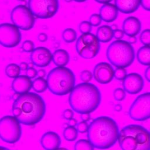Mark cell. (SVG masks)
<instances>
[{"mask_svg": "<svg viewBox=\"0 0 150 150\" xmlns=\"http://www.w3.org/2000/svg\"><path fill=\"white\" fill-rule=\"evenodd\" d=\"M127 75V72L124 68H116L114 70V77L118 80L123 81Z\"/></svg>", "mask_w": 150, "mask_h": 150, "instance_id": "1f68e13d", "label": "cell"}, {"mask_svg": "<svg viewBox=\"0 0 150 150\" xmlns=\"http://www.w3.org/2000/svg\"><path fill=\"white\" fill-rule=\"evenodd\" d=\"M73 115H74L73 111L69 108L65 109L62 113L63 118L67 120H70L72 119L73 118Z\"/></svg>", "mask_w": 150, "mask_h": 150, "instance_id": "8d00e7d4", "label": "cell"}, {"mask_svg": "<svg viewBox=\"0 0 150 150\" xmlns=\"http://www.w3.org/2000/svg\"><path fill=\"white\" fill-rule=\"evenodd\" d=\"M38 40L40 41V42H45L47 40V35L43 32L40 33L38 35Z\"/></svg>", "mask_w": 150, "mask_h": 150, "instance_id": "60d3db41", "label": "cell"}, {"mask_svg": "<svg viewBox=\"0 0 150 150\" xmlns=\"http://www.w3.org/2000/svg\"><path fill=\"white\" fill-rule=\"evenodd\" d=\"M11 20L13 25L23 30H30L35 23V18L28 6L22 4L12 9L11 12Z\"/></svg>", "mask_w": 150, "mask_h": 150, "instance_id": "8fae6325", "label": "cell"}, {"mask_svg": "<svg viewBox=\"0 0 150 150\" xmlns=\"http://www.w3.org/2000/svg\"><path fill=\"white\" fill-rule=\"evenodd\" d=\"M96 36L100 42L107 43L114 38V30L110 26L102 25L97 29Z\"/></svg>", "mask_w": 150, "mask_h": 150, "instance_id": "7402d4cb", "label": "cell"}, {"mask_svg": "<svg viewBox=\"0 0 150 150\" xmlns=\"http://www.w3.org/2000/svg\"><path fill=\"white\" fill-rule=\"evenodd\" d=\"M101 101L98 88L90 83H80L74 86L69 94V103L72 110L80 114H90Z\"/></svg>", "mask_w": 150, "mask_h": 150, "instance_id": "3957f363", "label": "cell"}, {"mask_svg": "<svg viewBox=\"0 0 150 150\" xmlns=\"http://www.w3.org/2000/svg\"><path fill=\"white\" fill-rule=\"evenodd\" d=\"M93 73L88 70H84L80 72V77L83 83H88L93 78Z\"/></svg>", "mask_w": 150, "mask_h": 150, "instance_id": "836d02e7", "label": "cell"}, {"mask_svg": "<svg viewBox=\"0 0 150 150\" xmlns=\"http://www.w3.org/2000/svg\"><path fill=\"white\" fill-rule=\"evenodd\" d=\"M106 56L110 63L117 68H125L131 65L135 59V50L128 42L116 40L106 50Z\"/></svg>", "mask_w": 150, "mask_h": 150, "instance_id": "8992f818", "label": "cell"}, {"mask_svg": "<svg viewBox=\"0 0 150 150\" xmlns=\"http://www.w3.org/2000/svg\"><path fill=\"white\" fill-rule=\"evenodd\" d=\"M76 49L81 57L86 59H93L100 52V41L93 33L81 34L76 40Z\"/></svg>", "mask_w": 150, "mask_h": 150, "instance_id": "ba28073f", "label": "cell"}, {"mask_svg": "<svg viewBox=\"0 0 150 150\" xmlns=\"http://www.w3.org/2000/svg\"><path fill=\"white\" fill-rule=\"evenodd\" d=\"M99 15L101 19L105 22H112L118 17V10L115 4L108 3L103 5L100 8Z\"/></svg>", "mask_w": 150, "mask_h": 150, "instance_id": "d6986e66", "label": "cell"}, {"mask_svg": "<svg viewBox=\"0 0 150 150\" xmlns=\"http://www.w3.org/2000/svg\"><path fill=\"white\" fill-rule=\"evenodd\" d=\"M141 5L143 9L146 11H150V0L140 1Z\"/></svg>", "mask_w": 150, "mask_h": 150, "instance_id": "ab89813d", "label": "cell"}, {"mask_svg": "<svg viewBox=\"0 0 150 150\" xmlns=\"http://www.w3.org/2000/svg\"><path fill=\"white\" fill-rule=\"evenodd\" d=\"M30 59L32 63L39 67L47 66L52 60V54L47 47L39 46L31 53Z\"/></svg>", "mask_w": 150, "mask_h": 150, "instance_id": "9a60e30c", "label": "cell"}, {"mask_svg": "<svg viewBox=\"0 0 150 150\" xmlns=\"http://www.w3.org/2000/svg\"><path fill=\"white\" fill-rule=\"evenodd\" d=\"M56 150H69L67 148H64V147H61V148H59L58 149H57Z\"/></svg>", "mask_w": 150, "mask_h": 150, "instance_id": "f907efd6", "label": "cell"}, {"mask_svg": "<svg viewBox=\"0 0 150 150\" xmlns=\"http://www.w3.org/2000/svg\"><path fill=\"white\" fill-rule=\"evenodd\" d=\"M38 71L33 67H29L26 71V76L29 78L34 79L38 75Z\"/></svg>", "mask_w": 150, "mask_h": 150, "instance_id": "74e56055", "label": "cell"}, {"mask_svg": "<svg viewBox=\"0 0 150 150\" xmlns=\"http://www.w3.org/2000/svg\"><path fill=\"white\" fill-rule=\"evenodd\" d=\"M142 25L140 20L133 16L126 18L122 23V30L127 36L134 37L141 31Z\"/></svg>", "mask_w": 150, "mask_h": 150, "instance_id": "e0dca14e", "label": "cell"}, {"mask_svg": "<svg viewBox=\"0 0 150 150\" xmlns=\"http://www.w3.org/2000/svg\"><path fill=\"white\" fill-rule=\"evenodd\" d=\"M28 5L33 16L39 19L53 17L59 8L57 0H29Z\"/></svg>", "mask_w": 150, "mask_h": 150, "instance_id": "30bf717a", "label": "cell"}, {"mask_svg": "<svg viewBox=\"0 0 150 150\" xmlns=\"http://www.w3.org/2000/svg\"><path fill=\"white\" fill-rule=\"evenodd\" d=\"M22 49L25 52L32 53L35 49L34 43L30 40H26L22 44Z\"/></svg>", "mask_w": 150, "mask_h": 150, "instance_id": "d6a6232c", "label": "cell"}, {"mask_svg": "<svg viewBox=\"0 0 150 150\" xmlns=\"http://www.w3.org/2000/svg\"><path fill=\"white\" fill-rule=\"evenodd\" d=\"M97 2L99 3V4H101L103 5H104V4H108V3H110L111 2V0L110 1H107V0H105V1H103V0H101V1H96Z\"/></svg>", "mask_w": 150, "mask_h": 150, "instance_id": "c3c4849f", "label": "cell"}, {"mask_svg": "<svg viewBox=\"0 0 150 150\" xmlns=\"http://www.w3.org/2000/svg\"><path fill=\"white\" fill-rule=\"evenodd\" d=\"M94 146L88 140L80 139L76 141L74 144V150H94Z\"/></svg>", "mask_w": 150, "mask_h": 150, "instance_id": "83f0119b", "label": "cell"}, {"mask_svg": "<svg viewBox=\"0 0 150 150\" xmlns=\"http://www.w3.org/2000/svg\"><path fill=\"white\" fill-rule=\"evenodd\" d=\"M139 40L144 46H150V29L142 31L139 35Z\"/></svg>", "mask_w": 150, "mask_h": 150, "instance_id": "f1b7e54d", "label": "cell"}, {"mask_svg": "<svg viewBox=\"0 0 150 150\" xmlns=\"http://www.w3.org/2000/svg\"><path fill=\"white\" fill-rule=\"evenodd\" d=\"M81 118L83 121L87 122L90 120V115L89 114H81Z\"/></svg>", "mask_w": 150, "mask_h": 150, "instance_id": "f6af8a7d", "label": "cell"}, {"mask_svg": "<svg viewBox=\"0 0 150 150\" xmlns=\"http://www.w3.org/2000/svg\"><path fill=\"white\" fill-rule=\"evenodd\" d=\"M63 40L66 43H72L77 39V33L72 28H66L62 32Z\"/></svg>", "mask_w": 150, "mask_h": 150, "instance_id": "4316f807", "label": "cell"}, {"mask_svg": "<svg viewBox=\"0 0 150 150\" xmlns=\"http://www.w3.org/2000/svg\"><path fill=\"white\" fill-rule=\"evenodd\" d=\"M93 76L97 83L106 84L110 83L114 77V70L110 63L100 62L94 66Z\"/></svg>", "mask_w": 150, "mask_h": 150, "instance_id": "4fadbf2b", "label": "cell"}, {"mask_svg": "<svg viewBox=\"0 0 150 150\" xmlns=\"http://www.w3.org/2000/svg\"><path fill=\"white\" fill-rule=\"evenodd\" d=\"M49 90L56 96H65L74 87L76 79L74 73L66 67H56L52 69L46 77Z\"/></svg>", "mask_w": 150, "mask_h": 150, "instance_id": "5b68a950", "label": "cell"}, {"mask_svg": "<svg viewBox=\"0 0 150 150\" xmlns=\"http://www.w3.org/2000/svg\"><path fill=\"white\" fill-rule=\"evenodd\" d=\"M102 19L98 13H93L89 18V22L92 26H98L101 23Z\"/></svg>", "mask_w": 150, "mask_h": 150, "instance_id": "e575fe53", "label": "cell"}, {"mask_svg": "<svg viewBox=\"0 0 150 150\" xmlns=\"http://www.w3.org/2000/svg\"><path fill=\"white\" fill-rule=\"evenodd\" d=\"M12 111L19 122L25 125L38 124L46 112V104L42 97L34 92L18 96L14 100Z\"/></svg>", "mask_w": 150, "mask_h": 150, "instance_id": "6da1fadb", "label": "cell"}, {"mask_svg": "<svg viewBox=\"0 0 150 150\" xmlns=\"http://www.w3.org/2000/svg\"><path fill=\"white\" fill-rule=\"evenodd\" d=\"M22 39L19 29L13 23L0 24V45L6 48H12L18 46Z\"/></svg>", "mask_w": 150, "mask_h": 150, "instance_id": "7c38bea8", "label": "cell"}, {"mask_svg": "<svg viewBox=\"0 0 150 150\" xmlns=\"http://www.w3.org/2000/svg\"><path fill=\"white\" fill-rule=\"evenodd\" d=\"M22 135L21 123L13 115H5L0 119V138L8 144L17 142Z\"/></svg>", "mask_w": 150, "mask_h": 150, "instance_id": "52a82bcc", "label": "cell"}, {"mask_svg": "<svg viewBox=\"0 0 150 150\" xmlns=\"http://www.w3.org/2000/svg\"><path fill=\"white\" fill-rule=\"evenodd\" d=\"M118 141L122 150H150V132L140 125L129 124L123 127Z\"/></svg>", "mask_w": 150, "mask_h": 150, "instance_id": "277c9868", "label": "cell"}, {"mask_svg": "<svg viewBox=\"0 0 150 150\" xmlns=\"http://www.w3.org/2000/svg\"><path fill=\"white\" fill-rule=\"evenodd\" d=\"M79 29L82 34L91 33L92 30V26L89 21H83L79 23Z\"/></svg>", "mask_w": 150, "mask_h": 150, "instance_id": "f546056e", "label": "cell"}, {"mask_svg": "<svg viewBox=\"0 0 150 150\" xmlns=\"http://www.w3.org/2000/svg\"><path fill=\"white\" fill-rule=\"evenodd\" d=\"M129 117L137 121H144L150 118V92L139 95L131 105Z\"/></svg>", "mask_w": 150, "mask_h": 150, "instance_id": "9c48e42d", "label": "cell"}, {"mask_svg": "<svg viewBox=\"0 0 150 150\" xmlns=\"http://www.w3.org/2000/svg\"><path fill=\"white\" fill-rule=\"evenodd\" d=\"M64 138L69 142L74 141L76 140L78 137V131L74 127L67 126L66 127L63 132Z\"/></svg>", "mask_w": 150, "mask_h": 150, "instance_id": "484cf974", "label": "cell"}, {"mask_svg": "<svg viewBox=\"0 0 150 150\" xmlns=\"http://www.w3.org/2000/svg\"><path fill=\"white\" fill-rule=\"evenodd\" d=\"M113 97L116 101H121L125 98V91L124 88H117L113 91Z\"/></svg>", "mask_w": 150, "mask_h": 150, "instance_id": "4dcf8cb0", "label": "cell"}, {"mask_svg": "<svg viewBox=\"0 0 150 150\" xmlns=\"http://www.w3.org/2000/svg\"><path fill=\"white\" fill-rule=\"evenodd\" d=\"M19 67H20L21 70H22V71H26L28 70V69L29 68L28 64L25 62L21 63V64H19Z\"/></svg>", "mask_w": 150, "mask_h": 150, "instance_id": "ee69618b", "label": "cell"}, {"mask_svg": "<svg viewBox=\"0 0 150 150\" xmlns=\"http://www.w3.org/2000/svg\"><path fill=\"white\" fill-rule=\"evenodd\" d=\"M122 85L125 92L130 94H136L142 91L144 81L139 74L131 73L127 75L123 80Z\"/></svg>", "mask_w": 150, "mask_h": 150, "instance_id": "5bb4252c", "label": "cell"}, {"mask_svg": "<svg viewBox=\"0 0 150 150\" xmlns=\"http://www.w3.org/2000/svg\"><path fill=\"white\" fill-rule=\"evenodd\" d=\"M119 133L118 126L115 120L110 117L100 116L89 124L87 138L94 148L107 149L117 142Z\"/></svg>", "mask_w": 150, "mask_h": 150, "instance_id": "7a4b0ae2", "label": "cell"}, {"mask_svg": "<svg viewBox=\"0 0 150 150\" xmlns=\"http://www.w3.org/2000/svg\"><path fill=\"white\" fill-rule=\"evenodd\" d=\"M88 127H89V125L87 123V122L81 121L77 123L76 125V129L78 132L85 133L88 131Z\"/></svg>", "mask_w": 150, "mask_h": 150, "instance_id": "d590c367", "label": "cell"}, {"mask_svg": "<svg viewBox=\"0 0 150 150\" xmlns=\"http://www.w3.org/2000/svg\"><path fill=\"white\" fill-rule=\"evenodd\" d=\"M11 86L15 93L21 95L29 92L32 87V81L26 76L21 75L13 80Z\"/></svg>", "mask_w": 150, "mask_h": 150, "instance_id": "ac0fdd59", "label": "cell"}, {"mask_svg": "<svg viewBox=\"0 0 150 150\" xmlns=\"http://www.w3.org/2000/svg\"><path fill=\"white\" fill-rule=\"evenodd\" d=\"M149 132H150V131H149Z\"/></svg>", "mask_w": 150, "mask_h": 150, "instance_id": "816d5d0a", "label": "cell"}, {"mask_svg": "<svg viewBox=\"0 0 150 150\" xmlns=\"http://www.w3.org/2000/svg\"><path fill=\"white\" fill-rule=\"evenodd\" d=\"M32 88L37 93H42L45 92L47 88L46 79L40 77L35 78L32 81Z\"/></svg>", "mask_w": 150, "mask_h": 150, "instance_id": "cb8c5ba5", "label": "cell"}, {"mask_svg": "<svg viewBox=\"0 0 150 150\" xmlns=\"http://www.w3.org/2000/svg\"><path fill=\"white\" fill-rule=\"evenodd\" d=\"M38 77H40V78H44L46 76V71L44 69H40L39 70H38Z\"/></svg>", "mask_w": 150, "mask_h": 150, "instance_id": "7bdbcfd3", "label": "cell"}, {"mask_svg": "<svg viewBox=\"0 0 150 150\" xmlns=\"http://www.w3.org/2000/svg\"><path fill=\"white\" fill-rule=\"evenodd\" d=\"M124 36V33L122 30L117 29L114 30V38L116 39V40H121Z\"/></svg>", "mask_w": 150, "mask_h": 150, "instance_id": "f35d334b", "label": "cell"}, {"mask_svg": "<svg viewBox=\"0 0 150 150\" xmlns=\"http://www.w3.org/2000/svg\"><path fill=\"white\" fill-rule=\"evenodd\" d=\"M0 150H11V149H9L8 148H6V147L2 146H0Z\"/></svg>", "mask_w": 150, "mask_h": 150, "instance_id": "681fc988", "label": "cell"}, {"mask_svg": "<svg viewBox=\"0 0 150 150\" xmlns=\"http://www.w3.org/2000/svg\"><path fill=\"white\" fill-rule=\"evenodd\" d=\"M144 76L145 77V79L150 83V66H148L144 72Z\"/></svg>", "mask_w": 150, "mask_h": 150, "instance_id": "b9f144b4", "label": "cell"}, {"mask_svg": "<svg viewBox=\"0 0 150 150\" xmlns=\"http://www.w3.org/2000/svg\"><path fill=\"white\" fill-rule=\"evenodd\" d=\"M137 38L135 36L134 37H129V39H128V42L130 43V44H134L137 42Z\"/></svg>", "mask_w": 150, "mask_h": 150, "instance_id": "7dc6e473", "label": "cell"}, {"mask_svg": "<svg viewBox=\"0 0 150 150\" xmlns=\"http://www.w3.org/2000/svg\"><path fill=\"white\" fill-rule=\"evenodd\" d=\"M114 3L118 11L127 14L135 12L141 5L140 1L137 0H115Z\"/></svg>", "mask_w": 150, "mask_h": 150, "instance_id": "ffe728a7", "label": "cell"}, {"mask_svg": "<svg viewBox=\"0 0 150 150\" xmlns=\"http://www.w3.org/2000/svg\"><path fill=\"white\" fill-rule=\"evenodd\" d=\"M52 61L57 67H65L70 61L69 53L64 49H57L52 54Z\"/></svg>", "mask_w": 150, "mask_h": 150, "instance_id": "44dd1931", "label": "cell"}, {"mask_svg": "<svg viewBox=\"0 0 150 150\" xmlns=\"http://www.w3.org/2000/svg\"><path fill=\"white\" fill-rule=\"evenodd\" d=\"M5 72L8 77L15 79L19 76L21 73L19 65L16 63H9L5 67Z\"/></svg>", "mask_w": 150, "mask_h": 150, "instance_id": "d4e9b609", "label": "cell"}, {"mask_svg": "<svg viewBox=\"0 0 150 150\" xmlns=\"http://www.w3.org/2000/svg\"><path fill=\"white\" fill-rule=\"evenodd\" d=\"M77 121L76 119L73 118L72 119L69 120V126H71V127H76L77 124Z\"/></svg>", "mask_w": 150, "mask_h": 150, "instance_id": "bcb514c9", "label": "cell"}, {"mask_svg": "<svg viewBox=\"0 0 150 150\" xmlns=\"http://www.w3.org/2000/svg\"><path fill=\"white\" fill-rule=\"evenodd\" d=\"M138 62L145 66H150V46H142L137 52Z\"/></svg>", "mask_w": 150, "mask_h": 150, "instance_id": "603a6c76", "label": "cell"}, {"mask_svg": "<svg viewBox=\"0 0 150 150\" xmlns=\"http://www.w3.org/2000/svg\"><path fill=\"white\" fill-rule=\"evenodd\" d=\"M40 144L45 150H56L60 148L61 139L59 134L53 131L44 133L40 138Z\"/></svg>", "mask_w": 150, "mask_h": 150, "instance_id": "2e32d148", "label": "cell"}]
</instances>
